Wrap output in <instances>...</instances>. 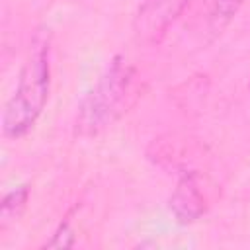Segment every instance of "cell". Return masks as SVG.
Returning <instances> with one entry per match:
<instances>
[{"label": "cell", "instance_id": "cell-1", "mask_svg": "<svg viewBox=\"0 0 250 250\" xmlns=\"http://www.w3.org/2000/svg\"><path fill=\"white\" fill-rule=\"evenodd\" d=\"M139 74L123 57H113L94 88L82 98L76 119V137H96L119 121L139 100Z\"/></svg>", "mask_w": 250, "mask_h": 250}, {"label": "cell", "instance_id": "cell-2", "mask_svg": "<svg viewBox=\"0 0 250 250\" xmlns=\"http://www.w3.org/2000/svg\"><path fill=\"white\" fill-rule=\"evenodd\" d=\"M51 84L49 66V39L45 35H35L31 49L21 66L18 88L8 100L2 115V131L10 139L25 135L41 115Z\"/></svg>", "mask_w": 250, "mask_h": 250}, {"label": "cell", "instance_id": "cell-3", "mask_svg": "<svg viewBox=\"0 0 250 250\" xmlns=\"http://www.w3.org/2000/svg\"><path fill=\"white\" fill-rule=\"evenodd\" d=\"M189 0H141L133 20L135 39L143 45H158L170 25L182 16Z\"/></svg>", "mask_w": 250, "mask_h": 250}, {"label": "cell", "instance_id": "cell-4", "mask_svg": "<svg viewBox=\"0 0 250 250\" xmlns=\"http://www.w3.org/2000/svg\"><path fill=\"white\" fill-rule=\"evenodd\" d=\"M170 209L182 225L193 223L205 211V199L193 174H184L170 197Z\"/></svg>", "mask_w": 250, "mask_h": 250}, {"label": "cell", "instance_id": "cell-5", "mask_svg": "<svg viewBox=\"0 0 250 250\" xmlns=\"http://www.w3.org/2000/svg\"><path fill=\"white\" fill-rule=\"evenodd\" d=\"M244 0H199V16L215 35L236 16Z\"/></svg>", "mask_w": 250, "mask_h": 250}, {"label": "cell", "instance_id": "cell-6", "mask_svg": "<svg viewBox=\"0 0 250 250\" xmlns=\"http://www.w3.org/2000/svg\"><path fill=\"white\" fill-rule=\"evenodd\" d=\"M27 197H29V189L27 186H20L16 189H12L10 193H6V197L2 199V205H0V229H8L12 223H16L25 205H27Z\"/></svg>", "mask_w": 250, "mask_h": 250}, {"label": "cell", "instance_id": "cell-7", "mask_svg": "<svg viewBox=\"0 0 250 250\" xmlns=\"http://www.w3.org/2000/svg\"><path fill=\"white\" fill-rule=\"evenodd\" d=\"M72 244V230L68 229V223H62L61 227H59V230L55 232V236H53V240H49L47 242V246H57V248H61V246H70Z\"/></svg>", "mask_w": 250, "mask_h": 250}]
</instances>
